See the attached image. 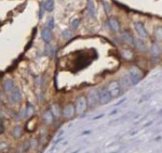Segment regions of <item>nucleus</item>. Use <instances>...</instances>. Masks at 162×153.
I'll list each match as a JSON object with an SVG mask.
<instances>
[{"label":"nucleus","mask_w":162,"mask_h":153,"mask_svg":"<svg viewBox=\"0 0 162 153\" xmlns=\"http://www.w3.org/2000/svg\"><path fill=\"white\" fill-rule=\"evenodd\" d=\"M129 75H130V82H131V85H136V84H138L143 80V72L138 68H136V66H133V68H130Z\"/></svg>","instance_id":"nucleus-1"},{"label":"nucleus","mask_w":162,"mask_h":153,"mask_svg":"<svg viewBox=\"0 0 162 153\" xmlns=\"http://www.w3.org/2000/svg\"><path fill=\"white\" fill-rule=\"evenodd\" d=\"M100 102V94H98V90L96 88H93L89 91L88 97H87V103L90 108H94L95 105Z\"/></svg>","instance_id":"nucleus-2"},{"label":"nucleus","mask_w":162,"mask_h":153,"mask_svg":"<svg viewBox=\"0 0 162 153\" xmlns=\"http://www.w3.org/2000/svg\"><path fill=\"white\" fill-rule=\"evenodd\" d=\"M107 90L109 91L111 98H117L121 94V86H120L119 82H111L107 87Z\"/></svg>","instance_id":"nucleus-3"},{"label":"nucleus","mask_w":162,"mask_h":153,"mask_svg":"<svg viewBox=\"0 0 162 153\" xmlns=\"http://www.w3.org/2000/svg\"><path fill=\"white\" fill-rule=\"evenodd\" d=\"M87 105H88L87 99L84 97H79L76 101V112H77V114L81 115V114L84 113L85 110H87Z\"/></svg>","instance_id":"nucleus-4"},{"label":"nucleus","mask_w":162,"mask_h":153,"mask_svg":"<svg viewBox=\"0 0 162 153\" xmlns=\"http://www.w3.org/2000/svg\"><path fill=\"white\" fill-rule=\"evenodd\" d=\"M98 94H100V102L102 104H106L108 102L110 101L112 98H111L109 91L107 90V88H102L100 91H98Z\"/></svg>","instance_id":"nucleus-5"},{"label":"nucleus","mask_w":162,"mask_h":153,"mask_svg":"<svg viewBox=\"0 0 162 153\" xmlns=\"http://www.w3.org/2000/svg\"><path fill=\"white\" fill-rule=\"evenodd\" d=\"M134 27H135V31H136V33L138 34V36H141L142 38H147L148 37L147 31H146L145 26L143 25L142 23H139V22L134 23Z\"/></svg>","instance_id":"nucleus-6"},{"label":"nucleus","mask_w":162,"mask_h":153,"mask_svg":"<svg viewBox=\"0 0 162 153\" xmlns=\"http://www.w3.org/2000/svg\"><path fill=\"white\" fill-rule=\"evenodd\" d=\"M10 99H11L12 102H14V103H17V102H20L22 100V94H21V90L17 87H15L10 92Z\"/></svg>","instance_id":"nucleus-7"},{"label":"nucleus","mask_w":162,"mask_h":153,"mask_svg":"<svg viewBox=\"0 0 162 153\" xmlns=\"http://www.w3.org/2000/svg\"><path fill=\"white\" fill-rule=\"evenodd\" d=\"M3 89H4V91L6 92H8V94H10L13 89L15 88V85H14V82L12 80H10V78H7V80H3Z\"/></svg>","instance_id":"nucleus-8"},{"label":"nucleus","mask_w":162,"mask_h":153,"mask_svg":"<svg viewBox=\"0 0 162 153\" xmlns=\"http://www.w3.org/2000/svg\"><path fill=\"white\" fill-rule=\"evenodd\" d=\"M41 38H42L43 41L46 43H50L52 39V31H50L49 28L44 27V28L41 29Z\"/></svg>","instance_id":"nucleus-9"},{"label":"nucleus","mask_w":162,"mask_h":153,"mask_svg":"<svg viewBox=\"0 0 162 153\" xmlns=\"http://www.w3.org/2000/svg\"><path fill=\"white\" fill-rule=\"evenodd\" d=\"M75 114V108L72 105H66L64 110H63V115L66 117V118H71V117L74 116Z\"/></svg>","instance_id":"nucleus-10"},{"label":"nucleus","mask_w":162,"mask_h":153,"mask_svg":"<svg viewBox=\"0 0 162 153\" xmlns=\"http://www.w3.org/2000/svg\"><path fill=\"white\" fill-rule=\"evenodd\" d=\"M107 25L110 27L111 31H114V32H117V31H119L120 28V25H119V23H118V21L115 19V17H109L107 21Z\"/></svg>","instance_id":"nucleus-11"},{"label":"nucleus","mask_w":162,"mask_h":153,"mask_svg":"<svg viewBox=\"0 0 162 153\" xmlns=\"http://www.w3.org/2000/svg\"><path fill=\"white\" fill-rule=\"evenodd\" d=\"M87 13L90 17H95V4L93 0H89L87 4Z\"/></svg>","instance_id":"nucleus-12"},{"label":"nucleus","mask_w":162,"mask_h":153,"mask_svg":"<svg viewBox=\"0 0 162 153\" xmlns=\"http://www.w3.org/2000/svg\"><path fill=\"white\" fill-rule=\"evenodd\" d=\"M133 45L135 46V48H136L138 51H142V52H145V51H146L145 44L143 43V40L138 39V38H136V39L133 40Z\"/></svg>","instance_id":"nucleus-13"},{"label":"nucleus","mask_w":162,"mask_h":153,"mask_svg":"<svg viewBox=\"0 0 162 153\" xmlns=\"http://www.w3.org/2000/svg\"><path fill=\"white\" fill-rule=\"evenodd\" d=\"M121 37H122V39L124 40L126 44H129V45H133L134 38L132 37V35L130 34L129 32H122V33H121Z\"/></svg>","instance_id":"nucleus-14"},{"label":"nucleus","mask_w":162,"mask_h":153,"mask_svg":"<svg viewBox=\"0 0 162 153\" xmlns=\"http://www.w3.org/2000/svg\"><path fill=\"white\" fill-rule=\"evenodd\" d=\"M44 52H46V54H49L50 56V58H52L53 59L54 57H55V52H56V47L55 46H51L49 45L46 47V50H44Z\"/></svg>","instance_id":"nucleus-15"},{"label":"nucleus","mask_w":162,"mask_h":153,"mask_svg":"<svg viewBox=\"0 0 162 153\" xmlns=\"http://www.w3.org/2000/svg\"><path fill=\"white\" fill-rule=\"evenodd\" d=\"M43 8L48 12H52L54 9V0H46L43 3Z\"/></svg>","instance_id":"nucleus-16"},{"label":"nucleus","mask_w":162,"mask_h":153,"mask_svg":"<svg viewBox=\"0 0 162 153\" xmlns=\"http://www.w3.org/2000/svg\"><path fill=\"white\" fill-rule=\"evenodd\" d=\"M150 53L154 56V57H158L160 53H161V50H160V47L159 45H157V44H154V45L151 46L150 48Z\"/></svg>","instance_id":"nucleus-17"},{"label":"nucleus","mask_w":162,"mask_h":153,"mask_svg":"<svg viewBox=\"0 0 162 153\" xmlns=\"http://www.w3.org/2000/svg\"><path fill=\"white\" fill-rule=\"evenodd\" d=\"M35 114V108H34V105H31V104H28L27 106H26L25 109V117H30L33 116Z\"/></svg>","instance_id":"nucleus-18"},{"label":"nucleus","mask_w":162,"mask_h":153,"mask_svg":"<svg viewBox=\"0 0 162 153\" xmlns=\"http://www.w3.org/2000/svg\"><path fill=\"white\" fill-rule=\"evenodd\" d=\"M22 134H23V129L21 126H16V127L13 128V131H12V136L14 137V138H20L22 136Z\"/></svg>","instance_id":"nucleus-19"},{"label":"nucleus","mask_w":162,"mask_h":153,"mask_svg":"<svg viewBox=\"0 0 162 153\" xmlns=\"http://www.w3.org/2000/svg\"><path fill=\"white\" fill-rule=\"evenodd\" d=\"M43 117V121L46 123H48V124H51V123H53V114L51 113V112H46V113L42 115Z\"/></svg>","instance_id":"nucleus-20"},{"label":"nucleus","mask_w":162,"mask_h":153,"mask_svg":"<svg viewBox=\"0 0 162 153\" xmlns=\"http://www.w3.org/2000/svg\"><path fill=\"white\" fill-rule=\"evenodd\" d=\"M51 113L53 114V116L58 117L61 116V109L57 104H53L51 106Z\"/></svg>","instance_id":"nucleus-21"},{"label":"nucleus","mask_w":162,"mask_h":153,"mask_svg":"<svg viewBox=\"0 0 162 153\" xmlns=\"http://www.w3.org/2000/svg\"><path fill=\"white\" fill-rule=\"evenodd\" d=\"M62 37L64 38L65 40H69L72 37V32L69 31L68 28L67 29H64V31L62 32Z\"/></svg>","instance_id":"nucleus-22"},{"label":"nucleus","mask_w":162,"mask_h":153,"mask_svg":"<svg viewBox=\"0 0 162 153\" xmlns=\"http://www.w3.org/2000/svg\"><path fill=\"white\" fill-rule=\"evenodd\" d=\"M54 26H55V21H54V17H50L48 20V22H47V28H49L50 31H52V29L54 28Z\"/></svg>","instance_id":"nucleus-23"},{"label":"nucleus","mask_w":162,"mask_h":153,"mask_svg":"<svg viewBox=\"0 0 162 153\" xmlns=\"http://www.w3.org/2000/svg\"><path fill=\"white\" fill-rule=\"evenodd\" d=\"M121 56L125 59H131L132 58V52L130 50H122L121 51Z\"/></svg>","instance_id":"nucleus-24"},{"label":"nucleus","mask_w":162,"mask_h":153,"mask_svg":"<svg viewBox=\"0 0 162 153\" xmlns=\"http://www.w3.org/2000/svg\"><path fill=\"white\" fill-rule=\"evenodd\" d=\"M80 24V21L78 20V19H75L72 22H71V27H72V29H76L78 28V26H79Z\"/></svg>","instance_id":"nucleus-25"},{"label":"nucleus","mask_w":162,"mask_h":153,"mask_svg":"<svg viewBox=\"0 0 162 153\" xmlns=\"http://www.w3.org/2000/svg\"><path fill=\"white\" fill-rule=\"evenodd\" d=\"M103 6H104V8H105V10H106V13H109L110 12V10H111V8H110V6H109V3L107 2V1H103Z\"/></svg>","instance_id":"nucleus-26"},{"label":"nucleus","mask_w":162,"mask_h":153,"mask_svg":"<svg viewBox=\"0 0 162 153\" xmlns=\"http://www.w3.org/2000/svg\"><path fill=\"white\" fill-rule=\"evenodd\" d=\"M43 15H44V10H43V6H40V11H39V20H42Z\"/></svg>","instance_id":"nucleus-27"},{"label":"nucleus","mask_w":162,"mask_h":153,"mask_svg":"<svg viewBox=\"0 0 162 153\" xmlns=\"http://www.w3.org/2000/svg\"><path fill=\"white\" fill-rule=\"evenodd\" d=\"M158 38H159V39H161V28H158Z\"/></svg>","instance_id":"nucleus-28"},{"label":"nucleus","mask_w":162,"mask_h":153,"mask_svg":"<svg viewBox=\"0 0 162 153\" xmlns=\"http://www.w3.org/2000/svg\"><path fill=\"white\" fill-rule=\"evenodd\" d=\"M124 101H125V99H122V100H121V101L118 102V103H117L116 105H120V104H121V103H122V102H124Z\"/></svg>","instance_id":"nucleus-29"}]
</instances>
